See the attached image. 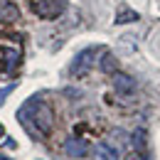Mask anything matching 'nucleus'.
<instances>
[{
    "instance_id": "nucleus-1",
    "label": "nucleus",
    "mask_w": 160,
    "mask_h": 160,
    "mask_svg": "<svg viewBox=\"0 0 160 160\" xmlns=\"http://www.w3.org/2000/svg\"><path fill=\"white\" fill-rule=\"evenodd\" d=\"M18 118H20L22 128H25L35 140H42L49 131H52V126H54V113H52V108L40 99L27 101V103L20 108Z\"/></svg>"
},
{
    "instance_id": "nucleus-2",
    "label": "nucleus",
    "mask_w": 160,
    "mask_h": 160,
    "mask_svg": "<svg viewBox=\"0 0 160 160\" xmlns=\"http://www.w3.org/2000/svg\"><path fill=\"white\" fill-rule=\"evenodd\" d=\"M103 54V47H89V49H84L77 54V59L72 64V77H81V74H86L91 67H94V62L96 57Z\"/></svg>"
},
{
    "instance_id": "nucleus-3",
    "label": "nucleus",
    "mask_w": 160,
    "mask_h": 160,
    "mask_svg": "<svg viewBox=\"0 0 160 160\" xmlns=\"http://www.w3.org/2000/svg\"><path fill=\"white\" fill-rule=\"evenodd\" d=\"M111 84H113L116 94H121V96H131L136 91V81L131 79L128 74H123V72H113L111 74Z\"/></svg>"
},
{
    "instance_id": "nucleus-4",
    "label": "nucleus",
    "mask_w": 160,
    "mask_h": 160,
    "mask_svg": "<svg viewBox=\"0 0 160 160\" xmlns=\"http://www.w3.org/2000/svg\"><path fill=\"white\" fill-rule=\"evenodd\" d=\"M32 10H35L40 18H44V20H52V18H57L62 12V2H54V5H52V0H35V2H32Z\"/></svg>"
},
{
    "instance_id": "nucleus-5",
    "label": "nucleus",
    "mask_w": 160,
    "mask_h": 160,
    "mask_svg": "<svg viewBox=\"0 0 160 160\" xmlns=\"http://www.w3.org/2000/svg\"><path fill=\"white\" fill-rule=\"evenodd\" d=\"M86 150H89V145L84 138H67V143H64V153L69 158H84Z\"/></svg>"
},
{
    "instance_id": "nucleus-6",
    "label": "nucleus",
    "mask_w": 160,
    "mask_h": 160,
    "mask_svg": "<svg viewBox=\"0 0 160 160\" xmlns=\"http://www.w3.org/2000/svg\"><path fill=\"white\" fill-rule=\"evenodd\" d=\"M96 155H99V160H121V150L111 140H103L96 145Z\"/></svg>"
},
{
    "instance_id": "nucleus-7",
    "label": "nucleus",
    "mask_w": 160,
    "mask_h": 160,
    "mask_svg": "<svg viewBox=\"0 0 160 160\" xmlns=\"http://www.w3.org/2000/svg\"><path fill=\"white\" fill-rule=\"evenodd\" d=\"M2 57H5V72H12V69H15L18 64H20L22 52H20V47H15V49H10V47H8Z\"/></svg>"
},
{
    "instance_id": "nucleus-8",
    "label": "nucleus",
    "mask_w": 160,
    "mask_h": 160,
    "mask_svg": "<svg viewBox=\"0 0 160 160\" xmlns=\"http://www.w3.org/2000/svg\"><path fill=\"white\" fill-rule=\"evenodd\" d=\"M101 69H103L106 74H113V72H118V59H116L111 52H103V57H101Z\"/></svg>"
},
{
    "instance_id": "nucleus-9",
    "label": "nucleus",
    "mask_w": 160,
    "mask_h": 160,
    "mask_svg": "<svg viewBox=\"0 0 160 160\" xmlns=\"http://www.w3.org/2000/svg\"><path fill=\"white\" fill-rule=\"evenodd\" d=\"M138 20V12L136 10H131V8H126V5H121L118 8V15H116V22L123 25V22H136Z\"/></svg>"
},
{
    "instance_id": "nucleus-10",
    "label": "nucleus",
    "mask_w": 160,
    "mask_h": 160,
    "mask_svg": "<svg viewBox=\"0 0 160 160\" xmlns=\"http://www.w3.org/2000/svg\"><path fill=\"white\" fill-rule=\"evenodd\" d=\"M133 148L136 150H145V131L138 128L136 133H133Z\"/></svg>"
},
{
    "instance_id": "nucleus-11",
    "label": "nucleus",
    "mask_w": 160,
    "mask_h": 160,
    "mask_svg": "<svg viewBox=\"0 0 160 160\" xmlns=\"http://www.w3.org/2000/svg\"><path fill=\"white\" fill-rule=\"evenodd\" d=\"M126 160H150V158H148V153H145V150H133Z\"/></svg>"
},
{
    "instance_id": "nucleus-12",
    "label": "nucleus",
    "mask_w": 160,
    "mask_h": 160,
    "mask_svg": "<svg viewBox=\"0 0 160 160\" xmlns=\"http://www.w3.org/2000/svg\"><path fill=\"white\" fill-rule=\"evenodd\" d=\"M0 138H2V126H0Z\"/></svg>"
},
{
    "instance_id": "nucleus-13",
    "label": "nucleus",
    "mask_w": 160,
    "mask_h": 160,
    "mask_svg": "<svg viewBox=\"0 0 160 160\" xmlns=\"http://www.w3.org/2000/svg\"><path fill=\"white\" fill-rule=\"evenodd\" d=\"M0 160H8V158H2V155H0Z\"/></svg>"
}]
</instances>
